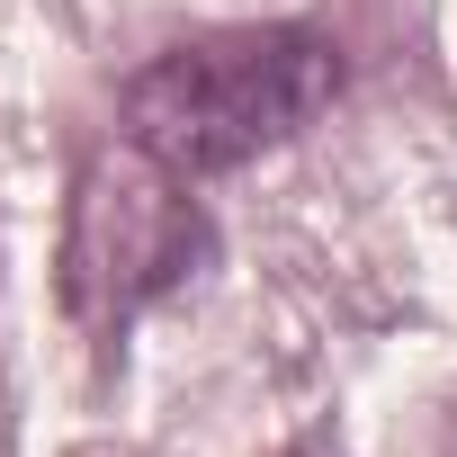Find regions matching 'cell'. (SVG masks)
I'll list each match as a JSON object with an SVG mask.
<instances>
[{"mask_svg":"<svg viewBox=\"0 0 457 457\" xmlns=\"http://www.w3.org/2000/svg\"><path fill=\"white\" fill-rule=\"evenodd\" d=\"M215 252V224L197 215L188 179L153 162L144 144L99 153L72 197V234H63V296L90 323H126L179 278H197Z\"/></svg>","mask_w":457,"mask_h":457,"instance_id":"2","label":"cell"},{"mask_svg":"<svg viewBox=\"0 0 457 457\" xmlns=\"http://www.w3.org/2000/svg\"><path fill=\"white\" fill-rule=\"evenodd\" d=\"M341 99V54L314 28H215L170 54H153L126 90V144L170 162L179 179L243 170L278 144H296Z\"/></svg>","mask_w":457,"mask_h":457,"instance_id":"1","label":"cell"}]
</instances>
